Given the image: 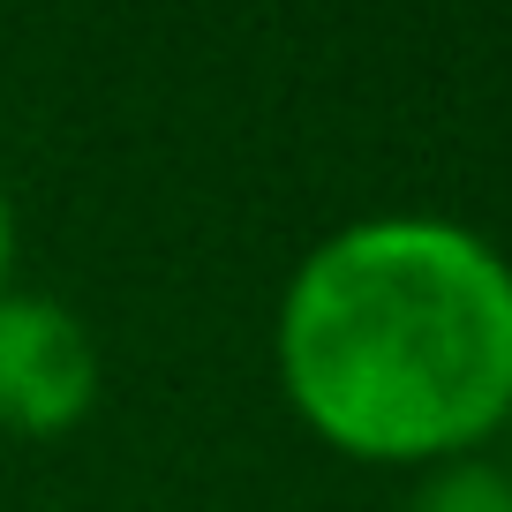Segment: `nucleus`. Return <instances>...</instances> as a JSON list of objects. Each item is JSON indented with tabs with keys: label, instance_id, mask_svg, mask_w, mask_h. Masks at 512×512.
<instances>
[{
	"label": "nucleus",
	"instance_id": "39448f33",
	"mask_svg": "<svg viewBox=\"0 0 512 512\" xmlns=\"http://www.w3.org/2000/svg\"><path fill=\"white\" fill-rule=\"evenodd\" d=\"M505 422H512V415H505Z\"/></svg>",
	"mask_w": 512,
	"mask_h": 512
},
{
	"label": "nucleus",
	"instance_id": "f03ea898",
	"mask_svg": "<svg viewBox=\"0 0 512 512\" xmlns=\"http://www.w3.org/2000/svg\"><path fill=\"white\" fill-rule=\"evenodd\" d=\"M98 400V347L53 294H0V422L61 437Z\"/></svg>",
	"mask_w": 512,
	"mask_h": 512
},
{
	"label": "nucleus",
	"instance_id": "f257e3e1",
	"mask_svg": "<svg viewBox=\"0 0 512 512\" xmlns=\"http://www.w3.org/2000/svg\"><path fill=\"white\" fill-rule=\"evenodd\" d=\"M279 377L369 460L475 445L512 415V264L445 219L347 226L279 302Z\"/></svg>",
	"mask_w": 512,
	"mask_h": 512
},
{
	"label": "nucleus",
	"instance_id": "7ed1b4c3",
	"mask_svg": "<svg viewBox=\"0 0 512 512\" xmlns=\"http://www.w3.org/2000/svg\"><path fill=\"white\" fill-rule=\"evenodd\" d=\"M407 512H512V475L490 460H445L407 497Z\"/></svg>",
	"mask_w": 512,
	"mask_h": 512
},
{
	"label": "nucleus",
	"instance_id": "20e7f679",
	"mask_svg": "<svg viewBox=\"0 0 512 512\" xmlns=\"http://www.w3.org/2000/svg\"><path fill=\"white\" fill-rule=\"evenodd\" d=\"M8 249H16V211H8V189H0V279H8Z\"/></svg>",
	"mask_w": 512,
	"mask_h": 512
}]
</instances>
